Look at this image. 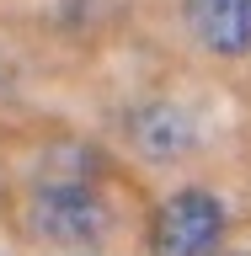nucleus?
I'll return each mask as SVG.
<instances>
[{
  "instance_id": "f03ea898",
  "label": "nucleus",
  "mask_w": 251,
  "mask_h": 256,
  "mask_svg": "<svg viewBox=\"0 0 251 256\" xmlns=\"http://www.w3.org/2000/svg\"><path fill=\"white\" fill-rule=\"evenodd\" d=\"M224 240V203L203 187L171 192L150 219V256H208Z\"/></svg>"
},
{
  "instance_id": "7ed1b4c3",
  "label": "nucleus",
  "mask_w": 251,
  "mask_h": 256,
  "mask_svg": "<svg viewBox=\"0 0 251 256\" xmlns=\"http://www.w3.org/2000/svg\"><path fill=\"white\" fill-rule=\"evenodd\" d=\"M128 139H134V150H139L144 160H182L198 144V128H192V118L176 102H144L134 118H128Z\"/></svg>"
},
{
  "instance_id": "f257e3e1",
  "label": "nucleus",
  "mask_w": 251,
  "mask_h": 256,
  "mask_svg": "<svg viewBox=\"0 0 251 256\" xmlns=\"http://www.w3.org/2000/svg\"><path fill=\"white\" fill-rule=\"evenodd\" d=\"M27 230L48 246L91 251L112 230V208L91 182H48L27 198Z\"/></svg>"
},
{
  "instance_id": "20e7f679",
  "label": "nucleus",
  "mask_w": 251,
  "mask_h": 256,
  "mask_svg": "<svg viewBox=\"0 0 251 256\" xmlns=\"http://www.w3.org/2000/svg\"><path fill=\"white\" fill-rule=\"evenodd\" d=\"M187 27L208 54L246 59L251 54V0H187Z\"/></svg>"
},
{
  "instance_id": "39448f33",
  "label": "nucleus",
  "mask_w": 251,
  "mask_h": 256,
  "mask_svg": "<svg viewBox=\"0 0 251 256\" xmlns=\"http://www.w3.org/2000/svg\"><path fill=\"white\" fill-rule=\"evenodd\" d=\"M208 256H251V251H208Z\"/></svg>"
}]
</instances>
